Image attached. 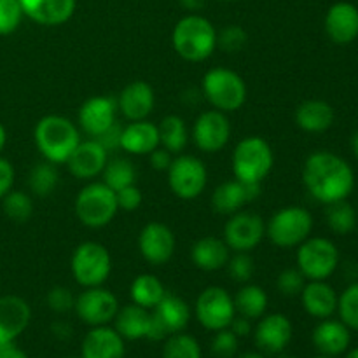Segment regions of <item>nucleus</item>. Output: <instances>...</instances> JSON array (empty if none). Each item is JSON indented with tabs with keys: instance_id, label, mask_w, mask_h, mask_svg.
Segmentation results:
<instances>
[{
	"instance_id": "nucleus-1",
	"label": "nucleus",
	"mask_w": 358,
	"mask_h": 358,
	"mask_svg": "<svg viewBox=\"0 0 358 358\" xmlns=\"http://www.w3.org/2000/svg\"><path fill=\"white\" fill-rule=\"evenodd\" d=\"M303 184L324 205L348 199L355 189V173L346 159L331 150L310 154L303 166Z\"/></svg>"
},
{
	"instance_id": "nucleus-2",
	"label": "nucleus",
	"mask_w": 358,
	"mask_h": 358,
	"mask_svg": "<svg viewBox=\"0 0 358 358\" xmlns=\"http://www.w3.org/2000/svg\"><path fill=\"white\" fill-rule=\"evenodd\" d=\"M34 140L38 152L52 164H63L80 143L79 126L58 114L44 115L35 124Z\"/></svg>"
},
{
	"instance_id": "nucleus-3",
	"label": "nucleus",
	"mask_w": 358,
	"mask_h": 358,
	"mask_svg": "<svg viewBox=\"0 0 358 358\" xmlns=\"http://www.w3.org/2000/svg\"><path fill=\"white\" fill-rule=\"evenodd\" d=\"M171 44L185 62H205L217 49V30L212 21L192 13L177 21L171 31Z\"/></svg>"
},
{
	"instance_id": "nucleus-4",
	"label": "nucleus",
	"mask_w": 358,
	"mask_h": 358,
	"mask_svg": "<svg viewBox=\"0 0 358 358\" xmlns=\"http://www.w3.org/2000/svg\"><path fill=\"white\" fill-rule=\"evenodd\" d=\"M201 93L215 110L229 114L243 107L248 90L240 73L226 66H215L203 76Z\"/></svg>"
},
{
	"instance_id": "nucleus-5",
	"label": "nucleus",
	"mask_w": 358,
	"mask_h": 358,
	"mask_svg": "<svg viewBox=\"0 0 358 358\" xmlns=\"http://www.w3.org/2000/svg\"><path fill=\"white\" fill-rule=\"evenodd\" d=\"M275 166V152L268 140L250 135L238 142L233 152V173L245 184H262Z\"/></svg>"
},
{
	"instance_id": "nucleus-6",
	"label": "nucleus",
	"mask_w": 358,
	"mask_h": 358,
	"mask_svg": "<svg viewBox=\"0 0 358 358\" xmlns=\"http://www.w3.org/2000/svg\"><path fill=\"white\" fill-rule=\"evenodd\" d=\"M73 210L83 226L91 229L108 226L119 212L115 191L103 182H91L76 196Z\"/></svg>"
},
{
	"instance_id": "nucleus-7",
	"label": "nucleus",
	"mask_w": 358,
	"mask_h": 358,
	"mask_svg": "<svg viewBox=\"0 0 358 358\" xmlns=\"http://www.w3.org/2000/svg\"><path fill=\"white\" fill-rule=\"evenodd\" d=\"M313 215L297 205L283 206L266 224V236L278 248H297L311 236Z\"/></svg>"
},
{
	"instance_id": "nucleus-8",
	"label": "nucleus",
	"mask_w": 358,
	"mask_h": 358,
	"mask_svg": "<svg viewBox=\"0 0 358 358\" xmlns=\"http://www.w3.org/2000/svg\"><path fill=\"white\" fill-rule=\"evenodd\" d=\"M70 271L73 280L83 289L100 287L110 276L112 257L101 243L84 241L73 250L70 259Z\"/></svg>"
},
{
	"instance_id": "nucleus-9",
	"label": "nucleus",
	"mask_w": 358,
	"mask_h": 358,
	"mask_svg": "<svg viewBox=\"0 0 358 358\" xmlns=\"http://www.w3.org/2000/svg\"><path fill=\"white\" fill-rule=\"evenodd\" d=\"M339 250L334 241L322 236H310L297 247V269L308 282L329 280L339 266Z\"/></svg>"
},
{
	"instance_id": "nucleus-10",
	"label": "nucleus",
	"mask_w": 358,
	"mask_h": 358,
	"mask_svg": "<svg viewBox=\"0 0 358 358\" xmlns=\"http://www.w3.org/2000/svg\"><path fill=\"white\" fill-rule=\"evenodd\" d=\"M168 185L177 198L196 199L205 192L208 184V170L199 157L178 154L168 168Z\"/></svg>"
},
{
	"instance_id": "nucleus-11",
	"label": "nucleus",
	"mask_w": 358,
	"mask_h": 358,
	"mask_svg": "<svg viewBox=\"0 0 358 358\" xmlns=\"http://www.w3.org/2000/svg\"><path fill=\"white\" fill-rule=\"evenodd\" d=\"M194 315L206 331L217 332L227 329L236 317L233 296L222 287H206L196 299Z\"/></svg>"
},
{
	"instance_id": "nucleus-12",
	"label": "nucleus",
	"mask_w": 358,
	"mask_h": 358,
	"mask_svg": "<svg viewBox=\"0 0 358 358\" xmlns=\"http://www.w3.org/2000/svg\"><path fill=\"white\" fill-rule=\"evenodd\" d=\"M152 313L149 338L150 341H163L168 336L184 332L191 322V308L180 296L168 294L159 301Z\"/></svg>"
},
{
	"instance_id": "nucleus-13",
	"label": "nucleus",
	"mask_w": 358,
	"mask_h": 358,
	"mask_svg": "<svg viewBox=\"0 0 358 358\" xmlns=\"http://www.w3.org/2000/svg\"><path fill=\"white\" fill-rule=\"evenodd\" d=\"M119 301L108 289L103 287H90L84 289L76 297L73 311L77 317L90 327H100L114 322L115 315L119 311Z\"/></svg>"
},
{
	"instance_id": "nucleus-14",
	"label": "nucleus",
	"mask_w": 358,
	"mask_h": 358,
	"mask_svg": "<svg viewBox=\"0 0 358 358\" xmlns=\"http://www.w3.org/2000/svg\"><path fill=\"white\" fill-rule=\"evenodd\" d=\"M266 236V222L254 212H240L229 215L224 226V241L231 252H252Z\"/></svg>"
},
{
	"instance_id": "nucleus-15",
	"label": "nucleus",
	"mask_w": 358,
	"mask_h": 358,
	"mask_svg": "<svg viewBox=\"0 0 358 358\" xmlns=\"http://www.w3.org/2000/svg\"><path fill=\"white\" fill-rule=\"evenodd\" d=\"M231 138V122L227 114L215 110H205L198 115L192 128V140L201 152L215 154L227 145Z\"/></svg>"
},
{
	"instance_id": "nucleus-16",
	"label": "nucleus",
	"mask_w": 358,
	"mask_h": 358,
	"mask_svg": "<svg viewBox=\"0 0 358 358\" xmlns=\"http://www.w3.org/2000/svg\"><path fill=\"white\" fill-rule=\"evenodd\" d=\"M177 248L173 231L163 222H149L138 234V250L150 266H163L170 262Z\"/></svg>"
},
{
	"instance_id": "nucleus-17",
	"label": "nucleus",
	"mask_w": 358,
	"mask_h": 358,
	"mask_svg": "<svg viewBox=\"0 0 358 358\" xmlns=\"http://www.w3.org/2000/svg\"><path fill=\"white\" fill-rule=\"evenodd\" d=\"M294 336L292 322L283 313H271L261 317L254 329V341L259 352L266 355H278L285 352Z\"/></svg>"
},
{
	"instance_id": "nucleus-18",
	"label": "nucleus",
	"mask_w": 358,
	"mask_h": 358,
	"mask_svg": "<svg viewBox=\"0 0 358 358\" xmlns=\"http://www.w3.org/2000/svg\"><path fill=\"white\" fill-rule=\"evenodd\" d=\"M107 161L108 152L103 145L96 138H91L80 140L65 164L70 173L79 180H93L94 177L101 175Z\"/></svg>"
},
{
	"instance_id": "nucleus-19",
	"label": "nucleus",
	"mask_w": 358,
	"mask_h": 358,
	"mask_svg": "<svg viewBox=\"0 0 358 358\" xmlns=\"http://www.w3.org/2000/svg\"><path fill=\"white\" fill-rule=\"evenodd\" d=\"M325 34L334 44H352L358 37V7L352 2H336L324 20Z\"/></svg>"
},
{
	"instance_id": "nucleus-20",
	"label": "nucleus",
	"mask_w": 358,
	"mask_h": 358,
	"mask_svg": "<svg viewBox=\"0 0 358 358\" xmlns=\"http://www.w3.org/2000/svg\"><path fill=\"white\" fill-rule=\"evenodd\" d=\"M117 101L108 96H91L79 108V128L86 135L100 136L117 119Z\"/></svg>"
},
{
	"instance_id": "nucleus-21",
	"label": "nucleus",
	"mask_w": 358,
	"mask_h": 358,
	"mask_svg": "<svg viewBox=\"0 0 358 358\" xmlns=\"http://www.w3.org/2000/svg\"><path fill=\"white\" fill-rule=\"evenodd\" d=\"M261 194V184H245L241 180L222 182L212 194V206L220 215H233L243 210L247 203Z\"/></svg>"
},
{
	"instance_id": "nucleus-22",
	"label": "nucleus",
	"mask_w": 358,
	"mask_h": 358,
	"mask_svg": "<svg viewBox=\"0 0 358 358\" xmlns=\"http://www.w3.org/2000/svg\"><path fill=\"white\" fill-rule=\"evenodd\" d=\"M31 320L30 304L20 296H0V343L16 341Z\"/></svg>"
},
{
	"instance_id": "nucleus-23",
	"label": "nucleus",
	"mask_w": 358,
	"mask_h": 358,
	"mask_svg": "<svg viewBox=\"0 0 358 358\" xmlns=\"http://www.w3.org/2000/svg\"><path fill=\"white\" fill-rule=\"evenodd\" d=\"M156 103V94L152 86L145 80H133L122 87L117 100V110L131 121H143L150 115Z\"/></svg>"
},
{
	"instance_id": "nucleus-24",
	"label": "nucleus",
	"mask_w": 358,
	"mask_h": 358,
	"mask_svg": "<svg viewBox=\"0 0 358 358\" xmlns=\"http://www.w3.org/2000/svg\"><path fill=\"white\" fill-rule=\"evenodd\" d=\"M23 14L42 27H59L76 13L77 0H20Z\"/></svg>"
},
{
	"instance_id": "nucleus-25",
	"label": "nucleus",
	"mask_w": 358,
	"mask_h": 358,
	"mask_svg": "<svg viewBox=\"0 0 358 358\" xmlns=\"http://www.w3.org/2000/svg\"><path fill=\"white\" fill-rule=\"evenodd\" d=\"M80 353L83 358H124L126 345L114 327L100 325L91 327V331L84 336Z\"/></svg>"
},
{
	"instance_id": "nucleus-26",
	"label": "nucleus",
	"mask_w": 358,
	"mask_h": 358,
	"mask_svg": "<svg viewBox=\"0 0 358 358\" xmlns=\"http://www.w3.org/2000/svg\"><path fill=\"white\" fill-rule=\"evenodd\" d=\"M311 341H313L315 348L320 352V355L336 358L346 353V350H350L352 331L341 320L325 318L313 329Z\"/></svg>"
},
{
	"instance_id": "nucleus-27",
	"label": "nucleus",
	"mask_w": 358,
	"mask_h": 358,
	"mask_svg": "<svg viewBox=\"0 0 358 358\" xmlns=\"http://www.w3.org/2000/svg\"><path fill=\"white\" fill-rule=\"evenodd\" d=\"M338 292L329 285L327 280H313L306 282L301 292V303L304 311L317 320L331 318L338 311Z\"/></svg>"
},
{
	"instance_id": "nucleus-28",
	"label": "nucleus",
	"mask_w": 358,
	"mask_h": 358,
	"mask_svg": "<svg viewBox=\"0 0 358 358\" xmlns=\"http://www.w3.org/2000/svg\"><path fill=\"white\" fill-rule=\"evenodd\" d=\"M159 147V131L157 126L150 121H131L122 126L121 149L133 156H149L154 149Z\"/></svg>"
},
{
	"instance_id": "nucleus-29",
	"label": "nucleus",
	"mask_w": 358,
	"mask_h": 358,
	"mask_svg": "<svg viewBox=\"0 0 358 358\" xmlns=\"http://www.w3.org/2000/svg\"><path fill=\"white\" fill-rule=\"evenodd\" d=\"M231 257V248L224 238L203 236L192 245L191 259L194 266L201 271H219L226 268Z\"/></svg>"
},
{
	"instance_id": "nucleus-30",
	"label": "nucleus",
	"mask_w": 358,
	"mask_h": 358,
	"mask_svg": "<svg viewBox=\"0 0 358 358\" xmlns=\"http://www.w3.org/2000/svg\"><path fill=\"white\" fill-rule=\"evenodd\" d=\"M150 322H152L150 310H145V308L131 303L119 308L117 315L114 318V329L122 339L136 341V339L149 338Z\"/></svg>"
},
{
	"instance_id": "nucleus-31",
	"label": "nucleus",
	"mask_w": 358,
	"mask_h": 358,
	"mask_svg": "<svg viewBox=\"0 0 358 358\" xmlns=\"http://www.w3.org/2000/svg\"><path fill=\"white\" fill-rule=\"evenodd\" d=\"M334 108L329 101L317 100H304L299 107L296 108V124L306 133H324L334 124Z\"/></svg>"
},
{
	"instance_id": "nucleus-32",
	"label": "nucleus",
	"mask_w": 358,
	"mask_h": 358,
	"mask_svg": "<svg viewBox=\"0 0 358 358\" xmlns=\"http://www.w3.org/2000/svg\"><path fill=\"white\" fill-rule=\"evenodd\" d=\"M233 299L236 315L248 318V320H259L268 311V294L262 287L254 285V283H243V287L238 290Z\"/></svg>"
},
{
	"instance_id": "nucleus-33",
	"label": "nucleus",
	"mask_w": 358,
	"mask_h": 358,
	"mask_svg": "<svg viewBox=\"0 0 358 358\" xmlns=\"http://www.w3.org/2000/svg\"><path fill=\"white\" fill-rule=\"evenodd\" d=\"M164 296H166V289H164L163 282L157 276L149 275V273L136 276L129 287L131 303L138 304L145 310H154Z\"/></svg>"
},
{
	"instance_id": "nucleus-34",
	"label": "nucleus",
	"mask_w": 358,
	"mask_h": 358,
	"mask_svg": "<svg viewBox=\"0 0 358 358\" xmlns=\"http://www.w3.org/2000/svg\"><path fill=\"white\" fill-rule=\"evenodd\" d=\"M159 131V145L170 150L171 154H182V150L187 147L189 129L187 124L178 115H166L163 121L157 124Z\"/></svg>"
},
{
	"instance_id": "nucleus-35",
	"label": "nucleus",
	"mask_w": 358,
	"mask_h": 358,
	"mask_svg": "<svg viewBox=\"0 0 358 358\" xmlns=\"http://www.w3.org/2000/svg\"><path fill=\"white\" fill-rule=\"evenodd\" d=\"M101 177H103V184H107L112 191H121V189L133 185L136 180V170L133 166V163L126 157H114V159L107 161L103 171H101Z\"/></svg>"
},
{
	"instance_id": "nucleus-36",
	"label": "nucleus",
	"mask_w": 358,
	"mask_h": 358,
	"mask_svg": "<svg viewBox=\"0 0 358 358\" xmlns=\"http://www.w3.org/2000/svg\"><path fill=\"white\" fill-rule=\"evenodd\" d=\"M59 182V173L56 170V164L49 163V161H42L37 163L30 170L28 175V187L38 198H48L56 191Z\"/></svg>"
},
{
	"instance_id": "nucleus-37",
	"label": "nucleus",
	"mask_w": 358,
	"mask_h": 358,
	"mask_svg": "<svg viewBox=\"0 0 358 358\" xmlns=\"http://www.w3.org/2000/svg\"><path fill=\"white\" fill-rule=\"evenodd\" d=\"M325 220H327V226L332 233L345 236V234H350L357 227L358 213L346 199H343V201L327 205Z\"/></svg>"
},
{
	"instance_id": "nucleus-38",
	"label": "nucleus",
	"mask_w": 358,
	"mask_h": 358,
	"mask_svg": "<svg viewBox=\"0 0 358 358\" xmlns=\"http://www.w3.org/2000/svg\"><path fill=\"white\" fill-rule=\"evenodd\" d=\"M2 210L9 220L16 224H24L34 215V201L27 192L9 191L2 198Z\"/></svg>"
},
{
	"instance_id": "nucleus-39",
	"label": "nucleus",
	"mask_w": 358,
	"mask_h": 358,
	"mask_svg": "<svg viewBox=\"0 0 358 358\" xmlns=\"http://www.w3.org/2000/svg\"><path fill=\"white\" fill-rule=\"evenodd\" d=\"M163 358H203L201 346L192 336L177 332L166 338L163 346Z\"/></svg>"
},
{
	"instance_id": "nucleus-40",
	"label": "nucleus",
	"mask_w": 358,
	"mask_h": 358,
	"mask_svg": "<svg viewBox=\"0 0 358 358\" xmlns=\"http://www.w3.org/2000/svg\"><path fill=\"white\" fill-rule=\"evenodd\" d=\"M339 320L350 329L358 332V280L346 287L338 299Z\"/></svg>"
},
{
	"instance_id": "nucleus-41",
	"label": "nucleus",
	"mask_w": 358,
	"mask_h": 358,
	"mask_svg": "<svg viewBox=\"0 0 358 358\" xmlns=\"http://www.w3.org/2000/svg\"><path fill=\"white\" fill-rule=\"evenodd\" d=\"M247 42L248 34L240 24H227L222 30L217 31V48L229 52V55L240 52L247 45Z\"/></svg>"
},
{
	"instance_id": "nucleus-42",
	"label": "nucleus",
	"mask_w": 358,
	"mask_h": 358,
	"mask_svg": "<svg viewBox=\"0 0 358 358\" xmlns=\"http://www.w3.org/2000/svg\"><path fill=\"white\" fill-rule=\"evenodd\" d=\"M231 280L236 283H248L254 276L255 264L250 257V252H234L226 264Z\"/></svg>"
},
{
	"instance_id": "nucleus-43",
	"label": "nucleus",
	"mask_w": 358,
	"mask_h": 358,
	"mask_svg": "<svg viewBox=\"0 0 358 358\" xmlns=\"http://www.w3.org/2000/svg\"><path fill=\"white\" fill-rule=\"evenodd\" d=\"M23 17L20 0H0V37L14 34L20 28Z\"/></svg>"
},
{
	"instance_id": "nucleus-44",
	"label": "nucleus",
	"mask_w": 358,
	"mask_h": 358,
	"mask_svg": "<svg viewBox=\"0 0 358 358\" xmlns=\"http://www.w3.org/2000/svg\"><path fill=\"white\" fill-rule=\"evenodd\" d=\"M306 282L308 280L304 278V275L299 271V269L287 268L283 269V271L278 275V278H276V287H278L280 294H283V296L287 297H294V296H301Z\"/></svg>"
},
{
	"instance_id": "nucleus-45",
	"label": "nucleus",
	"mask_w": 358,
	"mask_h": 358,
	"mask_svg": "<svg viewBox=\"0 0 358 358\" xmlns=\"http://www.w3.org/2000/svg\"><path fill=\"white\" fill-rule=\"evenodd\" d=\"M238 352V338L229 327L217 331L212 339V353L215 358H234Z\"/></svg>"
},
{
	"instance_id": "nucleus-46",
	"label": "nucleus",
	"mask_w": 358,
	"mask_h": 358,
	"mask_svg": "<svg viewBox=\"0 0 358 358\" xmlns=\"http://www.w3.org/2000/svg\"><path fill=\"white\" fill-rule=\"evenodd\" d=\"M45 303H48L49 310H52L55 313H69L73 310V304H76V296L70 292L66 287L56 285L45 296Z\"/></svg>"
},
{
	"instance_id": "nucleus-47",
	"label": "nucleus",
	"mask_w": 358,
	"mask_h": 358,
	"mask_svg": "<svg viewBox=\"0 0 358 358\" xmlns=\"http://www.w3.org/2000/svg\"><path fill=\"white\" fill-rule=\"evenodd\" d=\"M115 198H117L119 210H122V212H135V210L140 208L143 201L142 191L135 184L115 192Z\"/></svg>"
},
{
	"instance_id": "nucleus-48",
	"label": "nucleus",
	"mask_w": 358,
	"mask_h": 358,
	"mask_svg": "<svg viewBox=\"0 0 358 358\" xmlns=\"http://www.w3.org/2000/svg\"><path fill=\"white\" fill-rule=\"evenodd\" d=\"M121 136L122 126L115 121L110 128H107L100 136H96V140L103 145V149L107 150V152H110V150L121 149Z\"/></svg>"
},
{
	"instance_id": "nucleus-49",
	"label": "nucleus",
	"mask_w": 358,
	"mask_h": 358,
	"mask_svg": "<svg viewBox=\"0 0 358 358\" xmlns=\"http://www.w3.org/2000/svg\"><path fill=\"white\" fill-rule=\"evenodd\" d=\"M14 166L9 159L0 156V199L7 194L9 191H13L14 185Z\"/></svg>"
},
{
	"instance_id": "nucleus-50",
	"label": "nucleus",
	"mask_w": 358,
	"mask_h": 358,
	"mask_svg": "<svg viewBox=\"0 0 358 358\" xmlns=\"http://www.w3.org/2000/svg\"><path fill=\"white\" fill-rule=\"evenodd\" d=\"M171 161H173V154L161 145L149 154V163L156 171H168Z\"/></svg>"
},
{
	"instance_id": "nucleus-51",
	"label": "nucleus",
	"mask_w": 358,
	"mask_h": 358,
	"mask_svg": "<svg viewBox=\"0 0 358 358\" xmlns=\"http://www.w3.org/2000/svg\"><path fill=\"white\" fill-rule=\"evenodd\" d=\"M250 322L252 320H248V318L236 315V317L233 318V322H231L229 329L234 332V336H236L238 339L247 338V336L252 334V324H250Z\"/></svg>"
},
{
	"instance_id": "nucleus-52",
	"label": "nucleus",
	"mask_w": 358,
	"mask_h": 358,
	"mask_svg": "<svg viewBox=\"0 0 358 358\" xmlns=\"http://www.w3.org/2000/svg\"><path fill=\"white\" fill-rule=\"evenodd\" d=\"M51 332L56 339H59V341H69V339L73 336L72 325L62 320L55 322V324L51 325Z\"/></svg>"
},
{
	"instance_id": "nucleus-53",
	"label": "nucleus",
	"mask_w": 358,
	"mask_h": 358,
	"mask_svg": "<svg viewBox=\"0 0 358 358\" xmlns=\"http://www.w3.org/2000/svg\"><path fill=\"white\" fill-rule=\"evenodd\" d=\"M0 358H28L14 341L0 343Z\"/></svg>"
},
{
	"instance_id": "nucleus-54",
	"label": "nucleus",
	"mask_w": 358,
	"mask_h": 358,
	"mask_svg": "<svg viewBox=\"0 0 358 358\" xmlns=\"http://www.w3.org/2000/svg\"><path fill=\"white\" fill-rule=\"evenodd\" d=\"M178 2H180L184 9L191 10V13H198V10H201L206 6L208 0H178Z\"/></svg>"
},
{
	"instance_id": "nucleus-55",
	"label": "nucleus",
	"mask_w": 358,
	"mask_h": 358,
	"mask_svg": "<svg viewBox=\"0 0 358 358\" xmlns=\"http://www.w3.org/2000/svg\"><path fill=\"white\" fill-rule=\"evenodd\" d=\"M6 142H7V131L6 128H3L2 122H0V152H2L3 147H6Z\"/></svg>"
},
{
	"instance_id": "nucleus-56",
	"label": "nucleus",
	"mask_w": 358,
	"mask_h": 358,
	"mask_svg": "<svg viewBox=\"0 0 358 358\" xmlns=\"http://www.w3.org/2000/svg\"><path fill=\"white\" fill-rule=\"evenodd\" d=\"M236 358H266L262 355L261 352H247V353H241V355H238Z\"/></svg>"
},
{
	"instance_id": "nucleus-57",
	"label": "nucleus",
	"mask_w": 358,
	"mask_h": 358,
	"mask_svg": "<svg viewBox=\"0 0 358 358\" xmlns=\"http://www.w3.org/2000/svg\"><path fill=\"white\" fill-rule=\"evenodd\" d=\"M352 150H353V154H355V157L358 159V131L353 133V136H352Z\"/></svg>"
},
{
	"instance_id": "nucleus-58",
	"label": "nucleus",
	"mask_w": 358,
	"mask_h": 358,
	"mask_svg": "<svg viewBox=\"0 0 358 358\" xmlns=\"http://www.w3.org/2000/svg\"><path fill=\"white\" fill-rule=\"evenodd\" d=\"M345 358H358V348L346 350V355H345Z\"/></svg>"
},
{
	"instance_id": "nucleus-59",
	"label": "nucleus",
	"mask_w": 358,
	"mask_h": 358,
	"mask_svg": "<svg viewBox=\"0 0 358 358\" xmlns=\"http://www.w3.org/2000/svg\"><path fill=\"white\" fill-rule=\"evenodd\" d=\"M275 358H296V357H292V355H289V353L282 352V353H278V355H275Z\"/></svg>"
},
{
	"instance_id": "nucleus-60",
	"label": "nucleus",
	"mask_w": 358,
	"mask_h": 358,
	"mask_svg": "<svg viewBox=\"0 0 358 358\" xmlns=\"http://www.w3.org/2000/svg\"><path fill=\"white\" fill-rule=\"evenodd\" d=\"M313 358H334V357H327V355H318V357H313Z\"/></svg>"
},
{
	"instance_id": "nucleus-61",
	"label": "nucleus",
	"mask_w": 358,
	"mask_h": 358,
	"mask_svg": "<svg viewBox=\"0 0 358 358\" xmlns=\"http://www.w3.org/2000/svg\"><path fill=\"white\" fill-rule=\"evenodd\" d=\"M219 2H233V0H219Z\"/></svg>"
}]
</instances>
